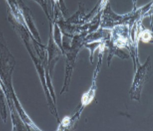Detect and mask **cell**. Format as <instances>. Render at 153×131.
I'll return each instance as SVG.
<instances>
[{"label": "cell", "instance_id": "obj_3", "mask_svg": "<svg viewBox=\"0 0 153 131\" xmlns=\"http://www.w3.org/2000/svg\"><path fill=\"white\" fill-rule=\"evenodd\" d=\"M69 118L65 117V119H63V124L64 125V126L68 125V124L69 123Z\"/></svg>", "mask_w": 153, "mask_h": 131}, {"label": "cell", "instance_id": "obj_2", "mask_svg": "<svg viewBox=\"0 0 153 131\" xmlns=\"http://www.w3.org/2000/svg\"><path fill=\"white\" fill-rule=\"evenodd\" d=\"M141 38H142V40L143 42H148L151 39L152 36L150 32H148V30H146L141 33Z\"/></svg>", "mask_w": 153, "mask_h": 131}, {"label": "cell", "instance_id": "obj_1", "mask_svg": "<svg viewBox=\"0 0 153 131\" xmlns=\"http://www.w3.org/2000/svg\"><path fill=\"white\" fill-rule=\"evenodd\" d=\"M94 96V92L93 91H91L84 94L82 98V104L84 105H87L90 104L93 100Z\"/></svg>", "mask_w": 153, "mask_h": 131}]
</instances>
